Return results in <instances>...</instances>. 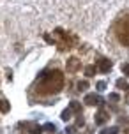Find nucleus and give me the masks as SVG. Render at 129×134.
<instances>
[{
	"label": "nucleus",
	"instance_id": "1",
	"mask_svg": "<svg viewBox=\"0 0 129 134\" xmlns=\"http://www.w3.org/2000/svg\"><path fill=\"white\" fill-rule=\"evenodd\" d=\"M41 80L37 83V92L41 95H51V94H58L64 88V74L58 69L53 71H46L39 76Z\"/></svg>",
	"mask_w": 129,
	"mask_h": 134
},
{
	"label": "nucleus",
	"instance_id": "2",
	"mask_svg": "<svg viewBox=\"0 0 129 134\" xmlns=\"http://www.w3.org/2000/svg\"><path fill=\"white\" fill-rule=\"evenodd\" d=\"M53 42L58 46L60 51H64V49H69V48L74 46L76 42H78V37L73 35V34H69V32H64L62 28H55V32H53Z\"/></svg>",
	"mask_w": 129,
	"mask_h": 134
},
{
	"label": "nucleus",
	"instance_id": "3",
	"mask_svg": "<svg viewBox=\"0 0 129 134\" xmlns=\"http://www.w3.org/2000/svg\"><path fill=\"white\" fill-rule=\"evenodd\" d=\"M115 35L119 42L122 44V46H129V14H124L122 18H119L115 23Z\"/></svg>",
	"mask_w": 129,
	"mask_h": 134
},
{
	"label": "nucleus",
	"instance_id": "4",
	"mask_svg": "<svg viewBox=\"0 0 129 134\" xmlns=\"http://www.w3.org/2000/svg\"><path fill=\"white\" fill-rule=\"evenodd\" d=\"M66 67H67V72L74 74L82 69V60H78L76 57H71V58H67V62H66Z\"/></svg>",
	"mask_w": 129,
	"mask_h": 134
},
{
	"label": "nucleus",
	"instance_id": "5",
	"mask_svg": "<svg viewBox=\"0 0 129 134\" xmlns=\"http://www.w3.org/2000/svg\"><path fill=\"white\" fill-rule=\"evenodd\" d=\"M97 71L99 72H103V74H106V72H110V69L113 67V64H111V60H108V58H101V60H97Z\"/></svg>",
	"mask_w": 129,
	"mask_h": 134
},
{
	"label": "nucleus",
	"instance_id": "6",
	"mask_svg": "<svg viewBox=\"0 0 129 134\" xmlns=\"http://www.w3.org/2000/svg\"><path fill=\"white\" fill-rule=\"evenodd\" d=\"M83 102H85V104H88V106H94V104H101L103 99L99 97V95H95V94H87Z\"/></svg>",
	"mask_w": 129,
	"mask_h": 134
},
{
	"label": "nucleus",
	"instance_id": "7",
	"mask_svg": "<svg viewBox=\"0 0 129 134\" xmlns=\"http://www.w3.org/2000/svg\"><path fill=\"white\" fill-rule=\"evenodd\" d=\"M108 113H106V111H99V113L95 115V124H97V125H103V124H106V122H108Z\"/></svg>",
	"mask_w": 129,
	"mask_h": 134
},
{
	"label": "nucleus",
	"instance_id": "8",
	"mask_svg": "<svg viewBox=\"0 0 129 134\" xmlns=\"http://www.w3.org/2000/svg\"><path fill=\"white\" fill-rule=\"evenodd\" d=\"M42 127L37 125V124H28V134H41Z\"/></svg>",
	"mask_w": 129,
	"mask_h": 134
},
{
	"label": "nucleus",
	"instance_id": "9",
	"mask_svg": "<svg viewBox=\"0 0 129 134\" xmlns=\"http://www.w3.org/2000/svg\"><path fill=\"white\" fill-rule=\"evenodd\" d=\"M69 108H71V111H74V113H82V104H80L78 100H71V102H69Z\"/></svg>",
	"mask_w": 129,
	"mask_h": 134
},
{
	"label": "nucleus",
	"instance_id": "10",
	"mask_svg": "<svg viewBox=\"0 0 129 134\" xmlns=\"http://www.w3.org/2000/svg\"><path fill=\"white\" fill-rule=\"evenodd\" d=\"M95 71H97V67H95V65H87V67H85V74H87L88 78H90V76H94Z\"/></svg>",
	"mask_w": 129,
	"mask_h": 134
},
{
	"label": "nucleus",
	"instance_id": "11",
	"mask_svg": "<svg viewBox=\"0 0 129 134\" xmlns=\"http://www.w3.org/2000/svg\"><path fill=\"white\" fill-rule=\"evenodd\" d=\"M117 87L120 88V90H127L129 85H127V81H126V80H122V78H120V80H117Z\"/></svg>",
	"mask_w": 129,
	"mask_h": 134
},
{
	"label": "nucleus",
	"instance_id": "12",
	"mask_svg": "<svg viewBox=\"0 0 129 134\" xmlns=\"http://www.w3.org/2000/svg\"><path fill=\"white\" fill-rule=\"evenodd\" d=\"M76 87H78V92H85V90L88 88V81H78Z\"/></svg>",
	"mask_w": 129,
	"mask_h": 134
},
{
	"label": "nucleus",
	"instance_id": "13",
	"mask_svg": "<svg viewBox=\"0 0 129 134\" xmlns=\"http://www.w3.org/2000/svg\"><path fill=\"white\" fill-rule=\"evenodd\" d=\"M9 102H7V100H0V111H2V113H7V111H9Z\"/></svg>",
	"mask_w": 129,
	"mask_h": 134
},
{
	"label": "nucleus",
	"instance_id": "14",
	"mask_svg": "<svg viewBox=\"0 0 129 134\" xmlns=\"http://www.w3.org/2000/svg\"><path fill=\"white\" fill-rule=\"evenodd\" d=\"M42 131H46V132H51V134H53L55 131H57V127H55V124H46V125L42 127Z\"/></svg>",
	"mask_w": 129,
	"mask_h": 134
},
{
	"label": "nucleus",
	"instance_id": "15",
	"mask_svg": "<svg viewBox=\"0 0 129 134\" xmlns=\"http://www.w3.org/2000/svg\"><path fill=\"white\" fill-rule=\"evenodd\" d=\"M69 118H71V108H67V109H64V111H62V120L67 122Z\"/></svg>",
	"mask_w": 129,
	"mask_h": 134
},
{
	"label": "nucleus",
	"instance_id": "16",
	"mask_svg": "<svg viewBox=\"0 0 129 134\" xmlns=\"http://www.w3.org/2000/svg\"><path fill=\"white\" fill-rule=\"evenodd\" d=\"M117 132H119V129H117V127H111V129H104L101 134H117Z\"/></svg>",
	"mask_w": 129,
	"mask_h": 134
},
{
	"label": "nucleus",
	"instance_id": "17",
	"mask_svg": "<svg viewBox=\"0 0 129 134\" xmlns=\"http://www.w3.org/2000/svg\"><path fill=\"white\" fill-rule=\"evenodd\" d=\"M95 87H97L99 92H103V90H106V83H104V81H97V85H95Z\"/></svg>",
	"mask_w": 129,
	"mask_h": 134
},
{
	"label": "nucleus",
	"instance_id": "18",
	"mask_svg": "<svg viewBox=\"0 0 129 134\" xmlns=\"http://www.w3.org/2000/svg\"><path fill=\"white\" fill-rule=\"evenodd\" d=\"M85 124V120H83V116H82V113H78V120H76V125L80 127V125H83Z\"/></svg>",
	"mask_w": 129,
	"mask_h": 134
},
{
	"label": "nucleus",
	"instance_id": "19",
	"mask_svg": "<svg viewBox=\"0 0 129 134\" xmlns=\"http://www.w3.org/2000/svg\"><path fill=\"white\" fill-rule=\"evenodd\" d=\"M122 72L126 74V76H129V64H124L122 65Z\"/></svg>",
	"mask_w": 129,
	"mask_h": 134
},
{
	"label": "nucleus",
	"instance_id": "20",
	"mask_svg": "<svg viewBox=\"0 0 129 134\" xmlns=\"http://www.w3.org/2000/svg\"><path fill=\"white\" fill-rule=\"evenodd\" d=\"M119 99H120V97H119V94H110V100H113V102H117Z\"/></svg>",
	"mask_w": 129,
	"mask_h": 134
}]
</instances>
